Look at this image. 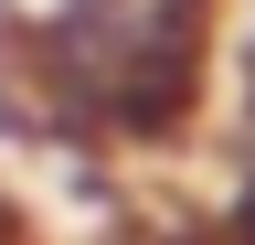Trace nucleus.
Returning <instances> with one entry per match:
<instances>
[{
  "mask_svg": "<svg viewBox=\"0 0 255 245\" xmlns=\"http://www.w3.org/2000/svg\"><path fill=\"white\" fill-rule=\"evenodd\" d=\"M0 245H43V224H32V213H21L11 192H0Z\"/></svg>",
  "mask_w": 255,
  "mask_h": 245,
  "instance_id": "obj_3",
  "label": "nucleus"
},
{
  "mask_svg": "<svg viewBox=\"0 0 255 245\" xmlns=\"http://www.w3.org/2000/svg\"><path fill=\"white\" fill-rule=\"evenodd\" d=\"M202 245H255V160L223 181V203L202 213Z\"/></svg>",
  "mask_w": 255,
  "mask_h": 245,
  "instance_id": "obj_2",
  "label": "nucleus"
},
{
  "mask_svg": "<svg viewBox=\"0 0 255 245\" xmlns=\"http://www.w3.org/2000/svg\"><path fill=\"white\" fill-rule=\"evenodd\" d=\"M11 21H21V0H0V32H11Z\"/></svg>",
  "mask_w": 255,
  "mask_h": 245,
  "instance_id": "obj_4",
  "label": "nucleus"
},
{
  "mask_svg": "<svg viewBox=\"0 0 255 245\" xmlns=\"http://www.w3.org/2000/svg\"><path fill=\"white\" fill-rule=\"evenodd\" d=\"M223 0H43L0 32V117L53 160H170L213 107Z\"/></svg>",
  "mask_w": 255,
  "mask_h": 245,
  "instance_id": "obj_1",
  "label": "nucleus"
}]
</instances>
